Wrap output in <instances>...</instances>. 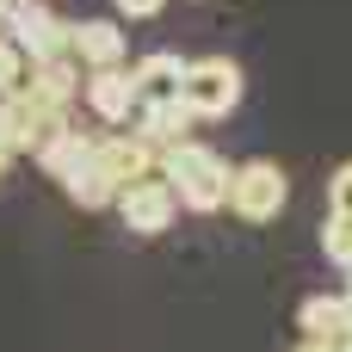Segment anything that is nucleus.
<instances>
[{"mask_svg": "<svg viewBox=\"0 0 352 352\" xmlns=\"http://www.w3.org/2000/svg\"><path fill=\"white\" fill-rule=\"evenodd\" d=\"M0 148H6V99H0Z\"/></svg>", "mask_w": 352, "mask_h": 352, "instance_id": "21", "label": "nucleus"}, {"mask_svg": "<svg viewBox=\"0 0 352 352\" xmlns=\"http://www.w3.org/2000/svg\"><path fill=\"white\" fill-rule=\"evenodd\" d=\"M130 118H136L130 130H136L155 155H167L173 142H186V136H192V124H198V118L186 111V99H155V105H136Z\"/></svg>", "mask_w": 352, "mask_h": 352, "instance_id": "10", "label": "nucleus"}, {"mask_svg": "<svg viewBox=\"0 0 352 352\" xmlns=\"http://www.w3.org/2000/svg\"><path fill=\"white\" fill-rule=\"evenodd\" d=\"M87 142H93V136H80V130L68 124V130H62V136H56V142H50V148L37 155V167H43L50 179H68V173H74V167L87 161Z\"/></svg>", "mask_w": 352, "mask_h": 352, "instance_id": "14", "label": "nucleus"}, {"mask_svg": "<svg viewBox=\"0 0 352 352\" xmlns=\"http://www.w3.org/2000/svg\"><path fill=\"white\" fill-rule=\"evenodd\" d=\"M179 99H186V111H192L198 124L229 118V111L241 105V68H235L229 56H198V62H186V74H179Z\"/></svg>", "mask_w": 352, "mask_h": 352, "instance_id": "2", "label": "nucleus"}, {"mask_svg": "<svg viewBox=\"0 0 352 352\" xmlns=\"http://www.w3.org/2000/svg\"><path fill=\"white\" fill-rule=\"evenodd\" d=\"M340 297L352 303V266H340Z\"/></svg>", "mask_w": 352, "mask_h": 352, "instance_id": "19", "label": "nucleus"}, {"mask_svg": "<svg viewBox=\"0 0 352 352\" xmlns=\"http://www.w3.org/2000/svg\"><path fill=\"white\" fill-rule=\"evenodd\" d=\"M322 254H328L334 266H352V217H334V210H328V223H322Z\"/></svg>", "mask_w": 352, "mask_h": 352, "instance_id": "15", "label": "nucleus"}, {"mask_svg": "<svg viewBox=\"0 0 352 352\" xmlns=\"http://www.w3.org/2000/svg\"><path fill=\"white\" fill-rule=\"evenodd\" d=\"M62 192H68V204H80V210H111V198H118V186L93 167V155H87L68 179H62Z\"/></svg>", "mask_w": 352, "mask_h": 352, "instance_id": "13", "label": "nucleus"}, {"mask_svg": "<svg viewBox=\"0 0 352 352\" xmlns=\"http://www.w3.org/2000/svg\"><path fill=\"white\" fill-rule=\"evenodd\" d=\"M87 155H93V167H99L111 186H130V179H142V173H161V155H155L136 130L93 136V142H87Z\"/></svg>", "mask_w": 352, "mask_h": 352, "instance_id": "7", "label": "nucleus"}, {"mask_svg": "<svg viewBox=\"0 0 352 352\" xmlns=\"http://www.w3.org/2000/svg\"><path fill=\"white\" fill-rule=\"evenodd\" d=\"M297 328H303V340H328V346H346L352 340V303L334 291V297H309L303 309H297Z\"/></svg>", "mask_w": 352, "mask_h": 352, "instance_id": "11", "label": "nucleus"}, {"mask_svg": "<svg viewBox=\"0 0 352 352\" xmlns=\"http://www.w3.org/2000/svg\"><path fill=\"white\" fill-rule=\"evenodd\" d=\"M25 68H31V62H25V50H19V43H12L6 31H0V99L25 87Z\"/></svg>", "mask_w": 352, "mask_h": 352, "instance_id": "16", "label": "nucleus"}, {"mask_svg": "<svg viewBox=\"0 0 352 352\" xmlns=\"http://www.w3.org/2000/svg\"><path fill=\"white\" fill-rule=\"evenodd\" d=\"M285 198H291V179H285L278 161H241V167H229V210L241 223H272L285 210Z\"/></svg>", "mask_w": 352, "mask_h": 352, "instance_id": "3", "label": "nucleus"}, {"mask_svg": "<svg viewBox=\"0 0 352 352\" xmlns=\"http://www.w3.org/2000/svg\"><path fill=\"white\" fill-rule=\"evenodd\" d=\"M68 56L87 68H124L130 62V43H124V25L118 19H68Z\"/></svg>", "mask_w": 352, "mask_h": 352, "instance_id": "8", "label": "nucleus"}, {"mask_svg": "<svg viewBox=\"0 0 352 352\" xmlns=\"http://www.w3.org/2000/svg\"><path fill=\"white\" fill-rule=\"evenodd\" d=\"M6 167H12V155H6V148H0V179H6Z\"/></svg>", "mask_w": 352, "mask_h": 352, "instance_id": "22", "label": "nucleus"}, {"mask_svg": "<svg viewBox=\"0 0 352 352\" xmlns=\"http://www.w3.org/2000/svg\"><path fill=\"white\" fill-rule=\"evenodd\" d=\"M68 130V111L37 105L31 93H6V155H43Z\"/></svg>", "mask_w": 352, "mask_h": 352, "instance_id": "6", "label": "nucleus"}, {"mask_svg": "<svg viewBox=\"0 0 352 352\" xmlns=\"http://www.w3.org/2000/svg\"><path fill=\"white\" fill-rule=\"evenodd\" d=\"M328 210L334 217H352V161H340L334 179H328Z\"/></svg>", "mask_w": 352, "mask_h": 352, "instance_id": "17", "label": "nucleus"}, {"mask_svg": "<svg viewBox=\"0 0 352 352\" xmlns=\"http://www.w3.org/2000/svg\"><path fill=\"white\" fill-rule=\"evenodd\" d=\"M111 210L124 217V229H130V235H167V229H173V217H179V198H173V186H167L161 173H142V179L118 186Z\"/></svg>", "mask_w": 352, "mask_h": 352, "instance_id": "5", "label": "nucleus"}, {"mask_svg": "<svg viewBox=\"0 0 352 352\" xmlns=\"http://www.w3.org/2000/svg\"><path fill=\"white\" fill-rule=\"evenodd\" d=\"M179 74H186V62H179V56H167V50H155V56L130 62V87H136V105H155V99H179Z\"/></svg>", "mask_w": 352, "mask_h": 352, "instance_id": "12", "label": "nucleus"}, {"mask_svg": "<svg viewBox=\"0 0 352 352\" xmlns=\"http://www.w3.org/2000/svg\"><path fill=\"white\" fill-rule=\"evenodd\" d=\"M0 31L25 50V62H56V56H68V19H56L50 0H19V6H6Z\"/></svg>", "mask_w": 352, "mask_h": 352, "instance_id": "4", "label": "nucleus"}, {"mask_svg": "<svg viewBox=\"0 0 352 352\" xmlns=\"http://www.w3.org/2000/svg\"><path fill=\"white\" fill-rule=\"evenodd\" d=\"M297 352H340V346H328V340H303Z\"/></svg>", "mask_w": 352, "mask_h": 352, "instance_id": "20", "label": "nucleus"}, {"mask_svg": "<svg viewBox=\"0 0 352 352\" xmlns=\"http://www.w3.org/2000/svg\"><path fill=\"white\" fill-rule=\"evenodd\" d=\"M80 99L93 105V118H105V124H130V111H136L130 62H124V68H87V74H80Z\"/></svg>", "mask_w": 352, "mask_h": 352, "instance_id": "9", "label": "nucleus"}, {"mask_svg": "<svg viewBox=\"0 0 352 352\" xmlns=\"http://www.w3.org/2000/svg\"><path fill=\"white\" fill-rule=\"evenodd\" d=\"M161 179L173 186V198H179V210H198V217H210V210H223L229 204V161L210 148V142H173L167 155H161Z\"/></svg>", "mask_w": 352, "mask_h": 352, "instance_id": "1", "label": "nucleus"}, {"mask_svg": "<svg viewBox=\"0 0 352 352\" xmlns=\"http://www.w3.org/2000/svg\"><path fill=\"white\" fill-rule=\"evenodd\" d=\"M111 6H118L124 19H155V12H161L167 0H111Z\"/></svg>", "mask_w": 352, "mask_h": 352, "instance_id": "18", "label": "nucleus"}]
</instances>
